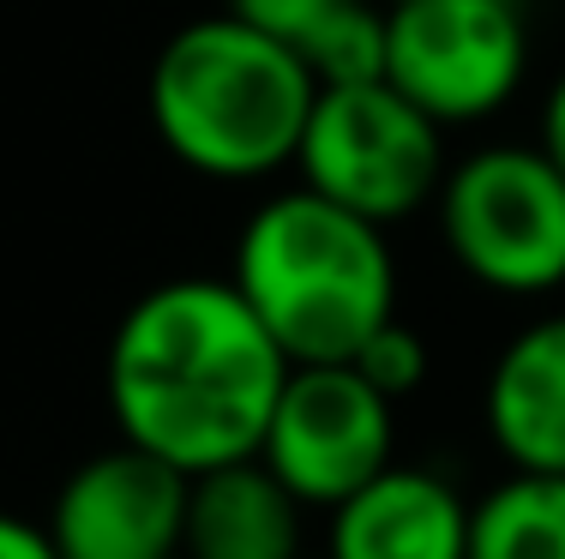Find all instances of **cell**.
Listing matches in <instances>:
<instances>
[{
	"mask_svg": "<svg viewBox=\"0 0 565 559\" xmlns=\"http://www.w3.org/2000/svg\"><path fill=\"white\" fill-rule=\"evenodd\" d=\"M289 355L228 277H169L120 313L103 362L115 433L181 475L259 451Z\"/></svg>",
	"mask_w": 565,
	"mask_h": 559,
	"instance_id": "obj_1",
	"label": "cell"
},
{
	"mask_svg": "<svg viewBox=\"0 0 565 559\" xmlns=\"http://www.w3.org/2000/svg\"><path fill=\"white\" fill-rule=\"evenodd\" d=\"M228 283L289 367L349 362L385 319H397V259L385 229L313 186L265 198L241 223Z\"/></svg>",
	"mask_w": 565,
	"mask_h": 559,
	"instance_id": "obj_2",
	"label": "cell"
},
{
	"mask_svg": "<svg viewBox=\"0 0 565 559\" xmlns=\"http://www.w3.org/2000/svg\"><path fill=\"white\" fill-rule=\"evenodd\" d=\"M319 85L295 49L235 12L193 19L151 61V127L205 181H265L295 163Z\"/></svg>",
	"mask_w": 565,
	"mask_h": 559,
	"instance_id": "obj_3",
	"label": "cell"
},
{
	"mask_svg": "<svg viewBox=\"0 0 565 559\" xmlns=\"http://www.w3.org/2000/svg\"><path fill=\"white\" fill-rule=\"evenodd\" d=\"M439 241L469 283L493 295L565 289V175L542 144H488L446 169L434 193Z\"/></svg>",
	"mask_w": 565,
	"mask_h": 559,
	"instance_id": "obj_4",
	"label": "cell"
},
{
	"mask_svg": "<svg viewBox=\"0 0 565 559\" xmlns=\"http://www.w3.org/2000/svg\"><path fill=\"white\" fill-rule=\"evenodd\" d=\"M439 132L446 127L427 121L385 78L326 85L307 109L295 169H301V186H313L319 198L392 229L422 205H434L439 181H446Z\"/></svg>",
	"mask_w": 565,
	"mask_h": 559,
	"instance_id": "obj_5",
	"label": "cell"
},
{
	"mask_svg": "<svg viewBox=\"0 0 565 559\" xmlns=\"http://www.w3.org/2000/svg\"><path fill=\"white\" fill-rule=\"evenodd\" d=\"M530 66L518 0H403L385 7V85L427 121L463 127L500 115Z\"/></svg>",
	"mask_w": 565,
	"mask_h": 559,
	"instance_id": "obj_6",
	"label": "cell"
},
{
	"mask_svg": "<svg viewBox=\"0 0 565 559\" xmlns=\"http://www.w3.org/2000/svg\"><path fill=\"white\" fill-rule=\"evenodd\" d=\"M392 409V397H380L349 362L289 367L253 458L289 487L301 512H331L385 463H397Z\"/></svg>",
	"mask_w": 565,
	"mask_h": 559,
	"instance_id": "obj_7",
	"label": "cell"
},
{
	"mask_svg": "<svg viewBox=\"0 0 565 559\" xmlns=\"http://www.w3.org/2000/svg\"><path fill=\"white\" fill-rule=\"evenodd\" d=\"M43 529L61 559H181L186 475L120 439L66 475Z\"/></svg>",
	"mask_w": 565,
	"mask_h": 559,
	"instance_id": "obj_8",
	"label": "cell"
},
{
	"mask_svg": "<svg viewBox=\"0 0 565 559\" xmlns=\"http://www.w3.org/2000/svg\"><path fill=\"white\" fill-rule=\"evenodd\" d=\"M326 559H463L469 499L427 463H385L367 487L331 505Z\"/></svg>",
	"mask_w": 565,
	"mask_h": 559,
	"instance_id": "obj_9",
	"label": "cell"
},
{
	"mask_svg": "<svg viewBox=\"0 0 565 559\" xmlns=\"http://www.w3.org/2000/svg\"><path fill=\"white\" fill-rule=\"evenodd\" d=\"M488 439L511 470L565 475V313L530 319L481 385Z\"/></svg>",
	"mask_w": 565,
	"mask_h": 559,
	"instance_id": "obj_10",
	"label": "cell"
},
{
	"mask_svg": "<svg viewBox=\"0 0 565 559\" xmlns=\"http://www.w3.org/2000/svg\"><path fill=\"white\" fill-rule=\"evenodd\" d=\"M181 559H301V505L259 458L186 475Z\"/></svg>",
	"mask_w": 565,
	"mask_h": 559,
	"instance_id": "obj_11",
	"label": "cell"
},
{
	"mask_svg": "<svg viewBox=\"0 0 565 559\" xmlns=\"http://www.w3.org/2000/svg\"><path fill=\"white\" fill-rule=\"evenodd\" d=\"M228 12L295 49L319 90L385 78V7L373 0H228Z\"/></svg>",
	"mask_w": 565,
	"mask_h": 559,
	"instance_id": "obj_12",
	"label": "cell"
},
{
	"mask_svg": "<svg viewBox=\"0 0 565 559\" xmlns=\"http://www.w3.org/2000/svg\"><path fill=\"white\" fill-rule=\"evenodd\" d=\"M463 559H565V475L511 470L481 499H469Z\"/></svg>",
	"mask_w": 565,
	"mask_h": 559,
	"instance_id": "obj_13",
	"label": "cell"
},
{
	"mask_svg": "<svg viewBox=\"0 0 565 559\" xmlns=\"http://www.w3.org/2000/svg\"><path fill=\"white\" fill-rule=\"evenodd\" d=\"M349 367H355L380 397H392V404H397V397L422 391V379H427V367H434V355H427V343H422V331H415V325H403V319H385V325L373 331V337L361 343L355 355H349Z\"/></svg>",
	"mask_w": 565,
	"mask_h": 559,
	"instance_id": "obj_14",
	"label": "cell"
},
{
	"mask_svg": "<svg viewBox=\"0 0 565 559\" xmlns=\"http://www.w3.org/2000/svg\"><path fill=\"white\" fill-rule=\"evenodd\" d=\"M0 559H61V553L43 524H31L19 512H0Z\"/></svg>",
	"mask_w": 565,
	"mask_h": 559,
	"instance_id": "obj_15",
	"label": "cell"
},
{
	"mask_svg": "<svg viewBox=\"0 0 565 559\" xmlns=\"http://www.w3.org/2000/svg\"><path fill=\"white\" fill-rule=\"evenodd\" d=\"M535 144H542V157L565 175V73L554 78V90H547V103H542V132H535Z\"/></svg>",
	"mask_w": 565,
	"mask_h": 559,
	"instance_id": "obj_16",
	"label": "cell"
},
{
	"mask_svg": "<svg viewBox=\"0 0 565 559\" xmlns=\"http://www.w3.org/2000/svg\"><path fill=\"white\" fill-rule=\"evenodd\" d=\"M385 7H403V0H385Z\"/></svg>",
	"mask_w": 565,
	"mask_h": 559,
	"instance_id": "obj_17",
	"label": "cell"
},
{
	"mask_svg": "<svg viewBox=\"0 0 565 559\" xmlns=\"http://www.w3.org/2000/svg\"><path fill=\"white\" fill-rule=\"evenodd\" d=\"M301 559H307V553H301ZM319 559H326V553H319Z\"/></svg>",
	"mask_w": 565,
	"mask_h": 559,
	"instance_id": "obj_18",
	"label": "cell"
}]
</instances>
